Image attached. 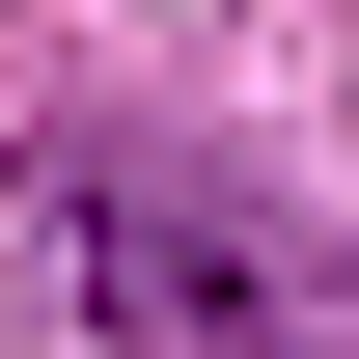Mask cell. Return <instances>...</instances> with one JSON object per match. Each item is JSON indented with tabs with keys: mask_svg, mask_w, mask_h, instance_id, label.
Instances as JSON below:
<instances>
[{
	"mask_svg": "<svg viewBox=\"0 0 359 359\" xmlns=\"http://www.w3.org/2000/svg\"><path fill=\"white\" fill-rule=\"evenodd\" d=\"M55 249H83V332L111 359H332V276L276 222H222V194L111 166V138H55Z\"/></svg>",
	"mask_w": 359,
	"mask_h": 359,
	"instance_id": "cell-1",
	"label": "cell"
}]
</instances>
